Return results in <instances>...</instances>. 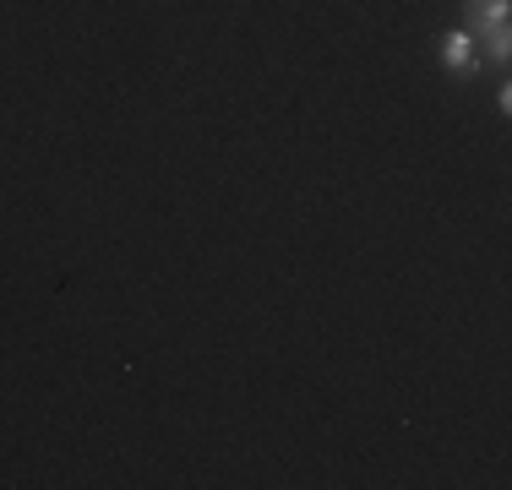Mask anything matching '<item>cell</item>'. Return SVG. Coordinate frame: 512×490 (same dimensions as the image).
Here are the masks:
<instances>
[{
    "mask_svg": "<svg viewBox=\"0 0 512 490\" xmlns=\"http://www.w3.org/2000/svg\"><path fill=\"white\" fill-rule=\"evenodd\" d=\"M463 17H469V39L474 44H485V55L496 60V66H507L512 60V28H507V17H512V0H463Z\"/></svg>",
    "mask_w": 512,
    "mask_h": 490,
    "instance_id": "obj_1",
    "label": "cell"
},
{
    "mask_svg": "<svg viewBox=\"0 0 512 490\" xmlns=\"http://www.w3.org/2000/svg\"><path fill=\"white\" fill-rule=\"evenodd\" d=\"M442 66L453 71V77L474 71V66H480V44H474L463 28H458V33H447V39H442Z\"/></svg>",
    "mask_w": 512,
    "mask_h": 490,
    "instance_id": "obj_2",
    "label": "cell"
}]
</instances>
